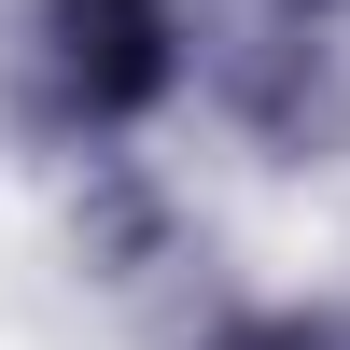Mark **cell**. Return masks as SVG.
Returning a JSON list of instances; mask_svg holds the SVG:
<instances>
[{"label": "cell", "instance_id": "cell-2", "mask_svg": "<svg viewBox=\"0 0 350 350\" xmlns=\"http://www.w3.org/2000/svg\"><path fill=\"white\" fill-rule=\"evenodd\" d=\"M224 350H323V336H224Z\"/></svg>", "mask_w": 350, "mask_h": 350}, {"label": "cell", "instance_id": "cell-1", "mask_svg": "<svg viewBox=\"0 0 350 350\" xmlns=\"http://www.w3.org/2000/svg\"><path fill=\"white\" fill-rule=\"evenodd\" d=\"M42 56H56V98L70 112H140L183 56H168V0H56L42 14Z\"/></svg>", "mask_w": 350, "mask_h": 350}]
</instances>
